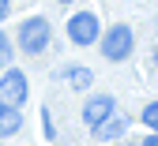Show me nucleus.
<instances>
[{"mask_svg":"<svg viewBox=\"0 0 158 146\" xmlns=\"http://www.w3.org/2000/svg\"><path fill=\"white\" fill-rule=\"evenodd\" d=\"M19 45H23L30 56L45 53V45H49V23L42 15H34V19H27V23L19 26Z\"/></svg>","mask_w":158,"mask_h":146,"instance_id":"1","label":"nucleus"},{"mask_svg":"<svg viewBox=\"0 0 158 146\" xmlns=\"http://www.w3.org/2000/svg\"><path fill=\"white\" fill-rule=\"evenodd\" d=\"M98 15L94 11H75L72 19H68V37L75 41V45H94L98 41Z\"/></svg>","mask_w":158,"mask_h":146,"instance_id":"2","label":"nucleus"},{"mask_svg":"<svg viewBox=\"0 0 158 146\" xmlns=\"http://www.w3.org/2000/svg\"><path fill=\"white\" fill-rule=\"evenodd\" d=\"M132 53V30L124 26V23H117L106 37H102V56L106 60H124Z\"/></svg>","mask_w":158,"mask_h":146,"instance_id":"3","label":"nucleus"},{"mask_svg":"<svg viewBox=\"0 0 158 146\" xmlns=\"http://www.w3.org/2000/svg\"><path fill=\"white\" fill-rule=\"evenodd\" d=\"M0 101H4V105H15V109L27 101V75L19 68H8V75L0 79Z\"/></svg>","mask_w":158,"mask_h":146,"instance_id":"4","label":"nucleus"},{"mask_svg":"<svg viewBox=\"0 0 158 146\" xmlns=\"http://www.w3.org/2000/svg\"><path fill=\"white\" fill-rule=\"evenodd\" d=\"M109 112H113V97H109V94H98V97L87 101V109H83V124H87V128H98V124H102Z\"/></svg>","mask_w":158,"mask_h":146,"instance_id":"5","label":"nucleus"},{"mask_svg":"<svg viewBox=\"0 0 158 146\" xmlns=\"http://www.w3.org/2000/svg\"><path fill=\"white\" fill-rule=\"evenodd\" d=\"M19 128H23V116H19V109H15V105H4V101H0V139L15 135Z\"/></svg>","mask_w":158,"mask_h":146,"instance_id":"6","label":"nucleus"},{"mask_svg":"<svg viewBox=\"0 0 158 146\" xmlns=\"http://www.w3.org/2000/svg\"><path fill=\"white\" fill-rule=\"evenodd\" d=\"M94 131H98V139H121V135L128 131V116H113V112H109Z\"/></svg>","mask_w":158,"mask_h":146,"instance_id":"7","label":"nucleus"},{"mask_svg":"<svg viewBox=\"0 0 158 146\" xmlns=\"http://www.w3.org/2000/svg\"><path fill=\"white\" fill-rule=\"evenodd\" d=\"M90 79H94V75H90L87 68H72V71H68V82H72L75 90H87V86H90Z\"/></svg>","mask_w":158,"mask_h":146,"instance_id":"8","label":"nucleus"},{"mask_svg":"<svg viewBox=\"0 0 158 146\" xmlns=\"http://www.w3.org/2000/svg\"><path fill=\"white\" fill-rule=\"evenodd\" d=\"M143 124H147L151 131H158V101H151V105L143 109Z\"/></svg>","mask_w":158,"mask_h":146,"instance_id":"9","label":"nucleus"},{"mask_svg":"<svg viewBox=\"0 0 158 146\" xmlns=\"http://www.w3.org/2000/svg\"><path fill=\"white\" fill-rule=\"evenodd\" d=\"M11 64V41H8V34L0 30V68H8Z\"/></svg>","mask_w":158,"mask_h":146,"instance_id":"10","label":"nucleus"},{"mask_svg":"<svg viewBox=\"0 0 158 146\" xmlns=\"http://www.w3.org/2000/svg\"><path fill=\"white\" fill-rule=\"evenodd\" d=\"M8 11H11V0H0V19H8Z\"/></svg>","mask_w":158,"mask_h":146,"instance_id":"11","label":"nucleus"},{"mask_svg":"<svg viewBox=\"0 0 158 146\" xmlns=\"http://www.w3.org/2000/svg\"><path fill=\"white\" fill-rule=\"evenodd\" d=\"M143 146H158V131H154V135H147V139H143Z\"/></svg>","mask_w":158,"mask_h":146,"instance_id":"12","label":"nucleus"},{"mask_svg":"<svg viewBox=\"0 0 158 146\" xmlns=\"http://www.w3.org/2000/svg\"><path fill=\"white\" fill-rule=\"evenodd\" d=\"M60 4H72V0H60Z\"/></svg>","mask_w":158,"mask_h":146,"instance_id":"13","label":"nucleus"}]
</instances>
